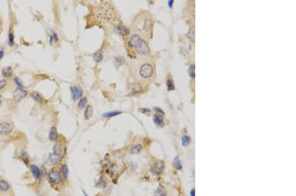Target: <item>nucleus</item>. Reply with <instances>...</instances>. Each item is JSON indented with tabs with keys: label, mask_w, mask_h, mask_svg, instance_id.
<instances>
[{
	"label": "nucleus",
	"mask_w": 296,
	"mask_h": 196,
	"mask_svg": "<svg viewBox=\"0 0 296 196\" xmlns=\"http://www.w3.org/2000/svg\"><path fill=\"white\" fill-rule=\"evenodd\" d=\"M53 153L58 157H61L63 153V145L61 141H57L53 147Z\"/></svg>",
	"instance_id": "9b49d317"
},
{
	"label": "nucleus",
	"mask_w": 296,
	"mask_h": 196,
	"mask_svg": "<svg viewBox=\"0 0 296 196\" xmlns=\"http://www.w3.org/2000/svg\"><path fill=\"white\" fill-rule=\"evenodd\" d=\"M143 150V147L141 144H136L130 148V153L131 155H138Z\"/></svg>",
	"instance_id": "dca6fc26"
},
{
	"label": "nucleus",
	"mask_w": 296,
	"mask_h": 196,
	"mask_svg": "<svg viewBox=\"0 0 296 196\" xmlns=\"http://www.w3.org/2000/svg\"><path fill=\"white\" fill-rule=\"evenodd\" d=\"M0 196H13L11 183L1 177H0Z\"/></svg>",
	"instance_id": "7ed1b4c3"
},
{
	"label": "nucleus",
	"mask_w": 296,
	"mask_h": 196,
	"mask_svg": "<svg viewBox=\"0 0 296 196\" xmlns=\"http://www.w3.org/2000/svg\"><path fill=\"white\" fill-rule=\"evenodd\" d=\"M166 85H167L168 90L173 91L175 89V86H174V84L171 79H168L167 82H166Z\"/></svg>",
	"instance_id": "cd10ccee"
},
{
	"label": "nucleus",
	"mask_w": 296,
	"mask_h": 196,
	"mask_svg": "<svg viewBox=\"0 0 296 196\" xmlns=\"http://www.w3.org/2000/svg\"><path fill=\"white\" fill-rule=\"evenodd\" d=\"M19 158L21 159V160L22 161V163H23L24 165L30 167V165H30V160L26 152H25V151H22V152L20 153Z\"/></svg>",
	"instance_id": "a211bd4d"
},
{
	"label": "nucleus",
	"mask_w": 296,
	"mask_h": 196,
	"mask_svg": "<svg viewBox=\"0 0 296 196\" xmlns=\"http://www.w3.org/2000/svg\"><path fill=\"white\" fill-rule=\"evenodd\" d=\"M31 97L33 98L34 100L40 103H42V100H43V98H42L41 95L38 93V92H33V93L31 94Z\"/></svg>",
	"instance_id": "5701e85b"
},
{
	"label": "nucleus",
	"mask_w": 296,
	"mask_h": 196,
	"mask_svg": "<svg viewBox=\"0 0 296 196\" xmlns=\"http://www.w3.org/2000/svg\"><path fill=\"white\" fill-rule=\"evenodd\" d=\"M134 28L140 33H148L151 28V21L148 17H141L140 19H136L134 22Z\"/></svg>",
	"instance_id": "f03ea898"
},
{
	"label": "nucleus",
	"mask_w": 296,
	"mask_h": 196,
	"mask_svg": "<svg viewBox=\"0 0 296 196\" xmlns=\"http://www.w3.org/2000/svg\"><path fill=\"white\" fill-rule=\"evenodd\" d=\"M139 111L143 114H146L147 112H150V110H149V109H147V108H140V110H139Z\"/></svg>",
	"instance_id": "473e14b6"
},
{
	"label": "nucleus",
	"mask_w": 296,
	"mask_h": 196,
	"mask_svg": "<svg viewBox=\"0 0 296 196\" xmlns=\"http://www.w3.org/2000/svg\"><path fill=\"white\" fill-rule=\"evenodd\" d=\"M191 139L188 135H184L182 137V145L183 147H186L188 146L190 143Z\"/></svg>",
	"instance_id": "b1692460"
},
{
	"label": "nucleus",
	"mask_w": 296,
	"mask_h": 196,
	"mask_svg": "<svg viewBox=\"0 0 296 196\" xmlns=\"http://www.w3.org/2000/svg\"><path fill=\"white\" fill-rule=\"evenodd\" d=\"M71 95L74 100H78L79 98H80L82 95V91L80 89L78 88V86H74L71 87Z\"/></svg>",
	"instance_id": "ddd939ff"
},
{
	"label": "nucleus",
	"mask_w": 296,
	"mask_h": 196,
	"mask_svg": "<svg viewBox=\"0 0 296 196\" xmlns=\"http://www.w3.org/2000/svg\"><path fill=\"white\" fill-rule=\"evenodd\" d=\"M190 196H195V189H192L191 191H190Z\"/></svg>",
	"instance_id": "c9c22d12"
},
{
	"label": "nucleus",
	"mask_w": 296,
	"mask_h": 196,
	"mask_svg": "<svg viewBox=\"0 0 296 196\" xmlns=\"http://www.w3.org/2000/svg\"><path fill=\"white\" fill-rule=\"evenodd\" d=\"M37 196H43V195H37Z\"/></svg>",
	"instance_id": "58836bf2"
},
{
	"label": "nucleus",
	"mask_w": 296,
	"mask_h": 196,
	"mask_svg": "<svg viewBox=\"0 0 296 196\" xmlns=\"http://www.w3.org/2000/svg\"><path fill=\"white\" fill-rule=\"evenodd\" d=\"M122 112L120 111H111L105 112L103 114V118H112L121 114Z\"/></svg>",
	"instance_id": "aec40b11"
},
{
	"label": "nucleus",
	"mask_w": 296,
	"mask_h": 196,
	"mask_svg": "<svg viewBox=\"0 0 296 196\" xmlns=\"http://www.w3.org/2000/svg\"><path fill=\"white\" fill-rule=\"evenodd\" d=\"M48 178L49 183L53 186H58L63 182L59 170L55 169L51 170L48 174Z\"/></svg>",
	"instance_id": "20e7f679"
},
{
	"label": "nucleus",
	"mask_w": 296,
	"mask_h": 196,
	"mask_svg": "<svg viewBox=\"0 0 296 196\" xmlns=\"http://www.w3.org/2000/svg\"><path fill=\"white\" fill-rule=\"evenodd\" d=\"M175 165L178 170H181L182 169V164L178 157H176L175 158Z\"/></svg>",
	"instance_id": "393cba45"
},
{
	"label": "nucleus",
	"mask_w": 296,
	"mask_h": 196,
	"mask_svg": "<svg viewBox=\"0 0 296 196\" xmlns=\"http://www.w3.org/2000/svg\"><path fill=\"white\" fill-rule=\"evenodd\" d=\"M59 173H60L61 178H62V180H63V182L64 181H66L67 179H68L69 170V167H68V166H67V164H62L60 168H59Z\"/></svg>",
	"instance_id": "f8f14e48"
},
{
	"label": "nucleus",
	"mask_w": 296,
	"mask_h": 196,
	"mask_svg": "<svg viewBox=\"0 0 296 196\" xmlns=\"http://www.w3.org/2000/svg\"><path fill=\"white\" fill-rule=\"evenodd\" d=\"M3 96H2V95H0V107H1L2 105H3Z\"/></svg>",
	"instance_id": "f704fd0d"
},
{
	"label": "nucleus",
	"mask_w": 296,
	"mask_h": 196,
	"mask_svg": "<svg viewBox=\"0 0 296 196\" xmlns=\"http://www.w3.org/2000/svg\"><path fill=\"white\" fill-rule=\"evenodd\" d=\"M173 3H174V1H173V0H171V1H168V6L170 7L171 8V7H172Z\"/></svg>",
	"instance_id": "e433bc0d"
},
{
	"label": "nucleus",
	"mask_w": 296,
	"mask_h": 196,
	"mask_svg": "<svg viewBox=\"0 0 296 196\" xmlns=\"http://www.w3.org/2000/svg\"><path fill=\"white\" fill-rule=\"evenodd\" d=\"M9 44L11 46H13L15 44V36L13 33L9 34Z\"/></svg>",
	"instance_id": "c756f323"
},
{
	"label": "nucleus",
	"mask_w": 296,
	"mask_h": 196,
	"mask_svg": "<svg viewBox=\"0 0 296 196\" xmlns=\"http://www.w3.org/2000/svg\"><path fill=\"white\" fill-rule=\"evenodd\" d=\"M188 73H189V75H190V76L191 77H195V66L193 65H191L190 68H189V70H188Z\"/></svg>",
	"instance_id": "c85d7f7f"
},
{
	"label": "nucleus",
	"mask_w": 296,
	"mask_h": 196,
	"mask_svg": "<svg viewBox=\"0 0 296 196\" xmlns=\"http://www.w3.org/2000/svg\"><path fill=\"white\" fill-rule=\"evenodd\" d=\"M3 56H4V51L3 50H0V60L3 58Z\"/></svg>",
	"instance_id": "72a5a7b5"
},
{
	"label": "nucleus",
	"mask_w": 296,
	"mask_h": 196,
	"mask_svg": "<svg viewBox=\"0 0 296 196\" xmlns=\"http://www.w3.org/2000/svg\"><path fill=\"white\" fill-rule=\"evenodd\" d=\"M13 128L11 123L7 122L0 123V135H9L13 131Z\"/></svg>",
	"instance_id": "1a4fd4ad"
},
{
	"label": "nucleus",
	"mask_w": 296,
	"mask_h": 196,
	"mask_svg": "<svg viewBox=\"0 0 296 196\" xmlns=\"http://www.w3.org/2000/svg\"><path fill=\"white\" fill-rule=\"evenodd\" d=\"M128 44L131 48L135 49L139 54L146 55L149 53L148 44L138 34H133L129 39Z\"/></svg>",
	"instance_id": "f257e3e1"
},
{
	"label": "nucleus",
	"mask_w": 296,
	"mask_h": 196,
	"mask_svg": "<svg viewBox=\"0 0 296 196\" xmlns=\"http://www.w3.org/2000/svg\"><path fill=\"white\" fill-rule=\"evenodd\" d=\"M6 85H7L6 80H4V79L0 80V91L3 90V89L6 87Z\"/></svg>",
	"instance_id": "2f4dec72"
},
{
	"label": "nucleus",
	"mask_w": 296,
	"mask_h": 196,
	"mask_svg": "<svg viewBox=\"0 0 296 196\" xmlns=\"http://www.w3.org/2000/svg\"><path fill=\"white\" fill-rule=\"evenodd\" d=\"M1 73L2 75H3V76L5 77L9 78L10 77H11V75H13V69H12V68L10 66H7L6 67V68H3Z\"/></svg>",
	"instance_id": "6ab92c4d"
},
{
	"label": "nucleus",
	"mask_w": 296,
	"mask_h": 196,
	"mask_svg": "<svg viewBox=\"0 0 296 196\" xmlns=\"http://www.w3.org/2000/svg\"><path fill=\"white\" fill-rule=\"evenodd\" d=\"M141 90H142V87H141V86L140 85H139V84H135V85H134L132 86V91L133 93H139V92H140Z\"/></svg>",
	"instance_id": "bb28decb"
},
{
	"label": "nucleus",
	"mask_w": 296,
	"mask_h": 196,
	"mask_svg": "<svg viewBox=\"0 0 296 196\" xmlns=\"http://www.w3.org/2000/svg\"><path fill=\"white\" fill-rule=\"evenodd\" d=\"M27 95V92L23 88L17 87L15 89L13 93V100L15 103H19Z\"/></svg>",
	"instance_id": "0eeeda50"
},
{
	"label": "nucleus",
	"mask_w": 296,
	"mask_h": 196,
	"mask_svg": "<svg viewBox=\"0 0 296 196\" xmlns=\"http://www.w3.org/2000/svg\"><path fill=\"white\" fill-rule=\"evenodd\" d=\"M139 73L141 77L143 79H148L152 76L153 73V68L150 63H146L140 67Z\"/></svg>",
	"instance_id": "423d86ee"
},
{
	"label": "nucleus",
	"mask_w": 296,
	"mask_h": 196,
	"mask_svg": "<svg viewBox=\"0 0 296 196\" xmlns=\"http://www.w3.org/2000/svg\"><path fill=\"white\" fill-rule=\"evenodd\" d=\"M93 115V108L91 106H88L86 108L85 112H84V117L86 119H89L91 118Z\"/></svg>",
	"instance_id": "412c9836"
},
{
	"label": "nucleus",
	"mask_w": 296,
	"mask_h": 196,
	"mask_svg": "<svg viewBox=\"0 0 296 196\" xmlns=\"http://www.w3.org/2000/svg\"><path fill=\"white\" fill-rule=\"evenodd\" d=\"M61 157L54 155L53 153H49L47 158L44 160V163L49 167H53L59 163V161L61 160Z\"/></svg>",
	"instance_id": "6e6552de"
},
{
	"label": "nucleus",
	"mask_w": 296,
	"mask_h": 196,
	"mask_svg": "<svg viewBox=\"0 0 296 196\" xmlns=\"http://www.w3.org/2000/svg\"><path fill=\"white\" fill-rule=\"evenodd\" d=\"M155 196H166L167 195V191L166 188L162 185H159V186L155 191Z\"/></svg>",
	"instance_id": "f3484780"
},
{
	"label": "nucleus",
	"mask_w": 296,
	"mask_h": 196,
	"mask_svg": "<svg viewBox=\"0 0 296 196\" xmlns=\"http://www.w3.org/2000/svg\"><path fill=\"white\" fill-rule=\"evenodd\" d=\"M58 130H57V128L55 127H52L51 128L50 131H49V139L51 141H57L58 140Z\"/></svg>",
	"instance_id": "2eb2a0df"
},
{
	"label": "nucleus",
	"mask_w": 296,
	"mask_h": 196,
	"mask_svg": "<svg viewBox=\"0 0 296 196\" xmlns=\"http://www.w3.org/2000/svg\"><path fill=\"white\" fill-rule=\"evenodd\" d=\"M103 58V54L101 50H98V52L94 54V59L96 62H99L102 60V59Z\"/></svg>",
	"instance_id": "4be33fe9"
},
{
	"label": "nucleus",
	"mask_w": 296,
	"mask_h": 196,
	"mask_svg": "<svg viewBox=\"0 0 296 196\" xmlns=\"http://www.w3.org/2000/svg\"><path fill=\"white\" fill-rule=\"evenodd\" d=\"M87 103V98L86 97H84L80 99L78 104V108L80 109H82L85 107Z\"/></svg>",
	"instance_id": "a878e982"
},
{
	"label": "nucleus",
	"mask_w": 296,
	"mask_h": 196,
	"mask_svg": "<svg viewBox=\"0 0 296 196\" xmlns=\"http://www.w3.org/2000/svg\"><path fill=\"white\" fill-rule=\"evenodd\" d=\"M153 120L154 123L158 126V127L162 128L164 126V120L162 115L159 114H155L153 115Z\"/></svg>",
	"instance_id": "4468645a"
},
{
	"label": "nucleus",
	"mask_w": 296,
	"mask_h": 196,
	"mask_svg": "<svg viewBox=\"0 0 296 196\" xmlns=\"http://www.w3.org/2000/svg\"><path fill=\"white\" fill-rule=\"evenodd\" d=\"M82 193H83V195H84V196H88V195L87 194L86 192L85 191H84V190H82Z\"/></svg>",
	"instance_id": "4c0bfd02"
},
{
	"label": "nucleus",
	"mask_w": 296,
	"mask_h": 196,
	"mask_svg": "<svg viewBox=\"0 0 296 196\" xmlns=\"http://www.w3.org/2000/svg\"><path fill=\"white\" fill-rule=\"evenodd\" d=\"M14 81H15V83L16 85L19 86V87L23 88V84H22V81L20 80L18 77H15Z\"/></svg>",
	"instance_id": "7c9ffc66"
},
{
	"label": "nucleus",
	"mask_w": 296,
	"mask_h": 196,
	"mask_svg": "<svg viewBox=\"0 0 296 196\" xmlns=\"http://www.w3.org/2000/svg\"><path fill=\"white\" fill-rule=\"evenodd\" d=\"M29 167L32 177L36 180H40L42 177V172L39 167L36 165H31Z\"/></svg>",
	"instance_id": "9d476101"
},
{
	"label": "nucleus",
	"mask_w": 296,
	"mask_h": 196,
	"mask_svg": "<svg viewBox=\"0 0 296 196\" xmlns=\"http://www.w3.org/2000/svg\"><path fill=\"white\" fill-rule=\"evenodd\" d=\"M165 169V163L161 160H157L151 165L150 171L155 176H160L164 172Z\"/></svg>",
	"instance_id": "39448f33"
}]
</instances>
